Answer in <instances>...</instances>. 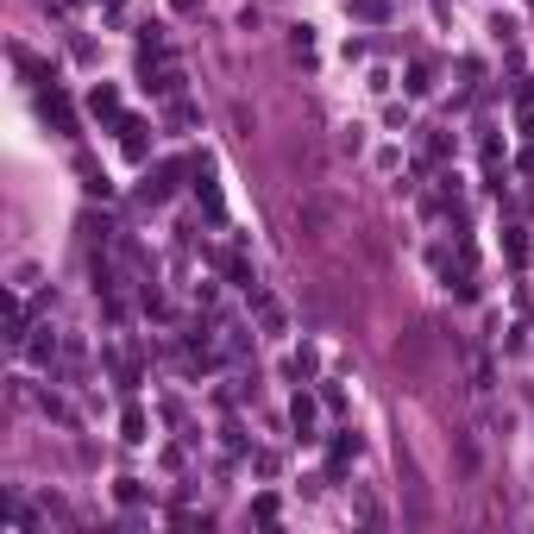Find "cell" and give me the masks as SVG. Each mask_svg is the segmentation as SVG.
I'll use <instances>...</instances> for the list:
<instances>
[{"instance_id":"obj_1","label":"cell","mask_w":534,"mask_h":534,"mask_svg":"<svg viewBox=\"0 0 534 534\" xmlns=\"http://www.w3.org/2000/svg\"><path fill=\"white\" fill-rule=\"evenodd\" d=\"M296 428H302V434L314 428V403H308V396H296Z\"/></svg>"},{"instance_id":"obj_2","label":"cell","mask_w":534,"mask_h":534,"mask_svg":"<svg viewBox=\"0 0 534 534\" xmlns=\"http://www.w3.org/2000/svg\"><path fill=\"white\" fill-rule=\"evenodd\" d=\"M176 7H195V0H176Z\"/></svg>"}]
</instances>
